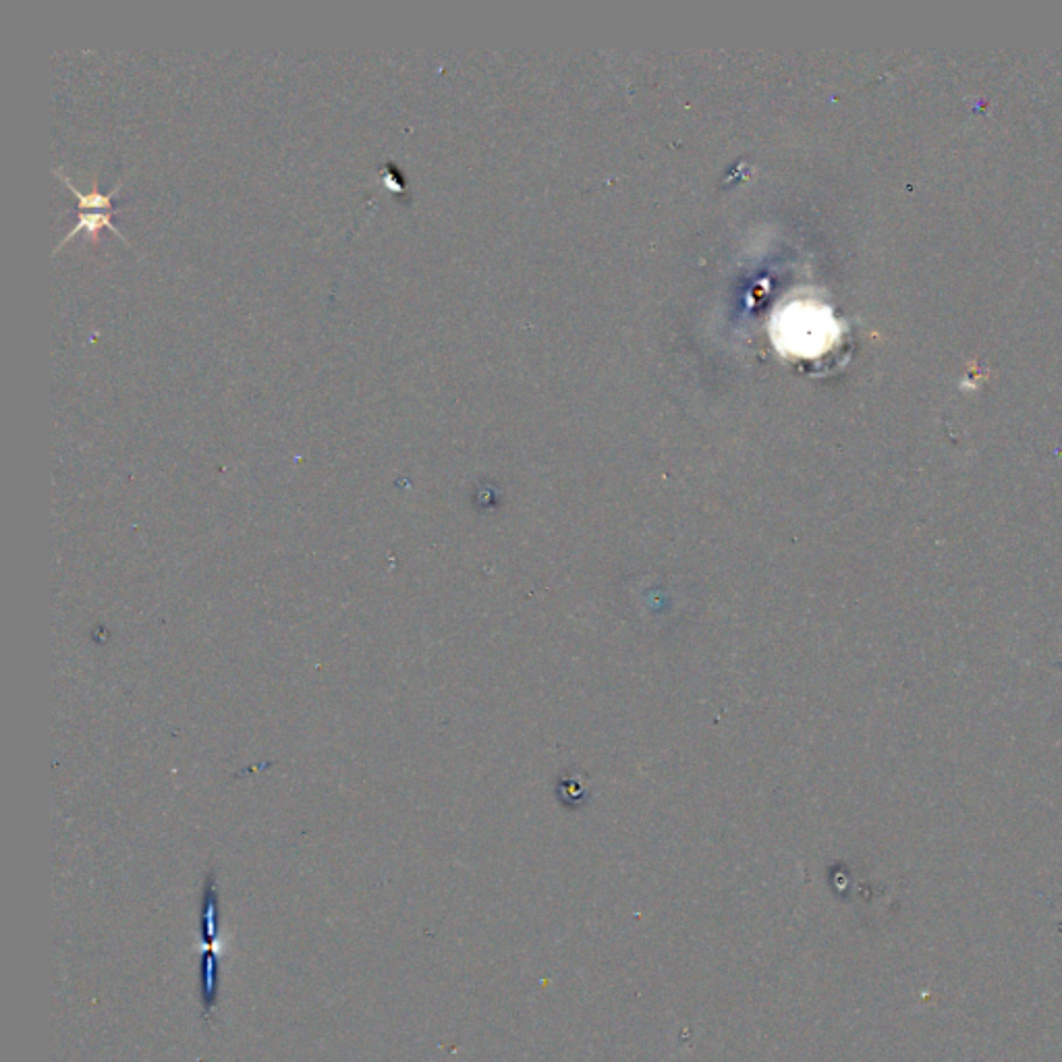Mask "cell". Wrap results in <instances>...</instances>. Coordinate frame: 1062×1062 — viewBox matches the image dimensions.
I'll list each match as a JSON object with an SVG mask.
<instances>
[{
	"instance_id": "1",
	"label": "cell",
	"mask_w": 1062,
	"mask_h": 1062,
	"mask_svg": "<svg viewBox=\"0 0 1062 1062\" xmlns=\"http://www.w3.org/2000/svg\"><path fill=\"white\" fill-rule=\"evenodd\" d=\"M834 337L836 328L832 316L824 314L812 305H789L787 310L778 314L774 320V341L780 351L791 355H818L826 351Z\"/></svg>"
},
{
	"instance_id": "2",
	"label": "cell",
	"mask_w": 1062,
	"mask_h": 1062,
	"mask_svg": "<svg viewBox=\"0 0 1062 1062\" xmlns=\"http://www.w3.org/2000/svg\"><path fill=\"white\" fill-rule=\"evenodd\" d=\"M198 994H200V1004H202V1015L204 1019L208 1021L212 1017V1011L214 1006L218 1004V992H220V963H218V955H216V948H206L204 955L200 959V969H198Z\"/></svg>"
},
{
	"instance_id": "3",
	"label": "cell",
	"mask_w": 1062,
	"mask_h": 1062,
	"mask_svg": "<svg viewBox=\"0 0 1062 1062\" xmlns=\"http://www.w3.org/2000/svg\"><path fill=\"white\" fill-rule=\"evenodd\" d=\"M218 928H220L218 892L212 884V878H208L206 888H204L202 907H200V942L204 944V948H216Z\"/></svg>"
},
{
	"instance_id": "4",
	"label": "cell",
	"mask_w": 1062,
	"mask_h": 1062,
	"mask_svg": "<svg viewBox=\"0 0 1062 1062\" xmlns=\"http://www.w3.org/2000/svg\"><path fill=\"white\" fill-rule=\"evenodd\" d=\"M102 227H108V229H110V231H113V233H115V235H117L119 239H123V241H125V235H123V233H121V229H119V227L115 225V220H113V216H110L108 212H94V214H83V212H79V222H77V225L73 227V231H71V233H67V235H65V239H63V241H61V243L57 245V249H54V251H59V249H63V245H65V243H67L69 239H73V237H75L77 233H81V231H88V233H92V235H94V233H96V231H100Z\"/></svg>"
},
{
	"instance_id": "5",
	"label": "cell",
	"mask_w": 1062,
	"mask_h": 1062,
	"mask_svg": "<svg viewBox=\"0 0 1062 1062\" xmlns=\"http://www.w3.org/2000/svg\"><path fill=\"white\" fill-rule=\"evenodd\" d=\"M54 175H57V177H59V179H61V181H63V183H65V185H67V187H69V189H71V191H73V193L77 195V200H79V208H81V210H86V208H98V210H104V208H113V198H115V195L119 193V189L123 187V181H121V183H117V185H115L113 189H110L108 193H100V191H92V193H81V191H79V189H77V187L73 185V181H71V179H69V177H67V175L63 173V169H54Z\"/></svg>"
}]
</instances>
